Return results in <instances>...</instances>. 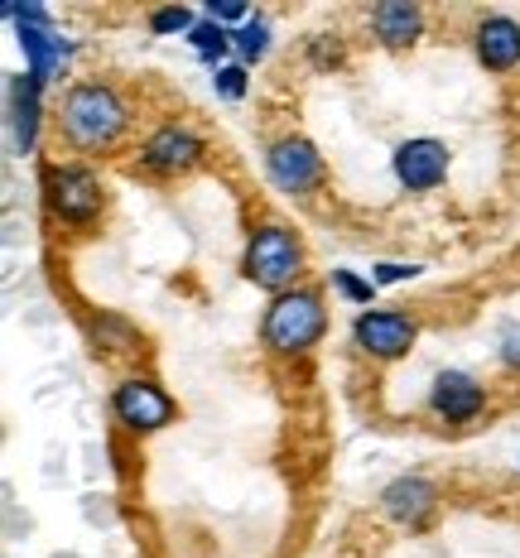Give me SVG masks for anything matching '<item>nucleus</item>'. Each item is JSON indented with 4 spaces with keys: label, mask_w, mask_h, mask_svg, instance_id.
<instances>
[{
    "label": "nucleus",
    "mask_w": 520,
    "mask_h": 558,
    "mask_svg": "<svg viewBox=\"0 0 520 558\" xmlns=\"http://www.w3.org/2000/svg\"><path fill=\"white\" fill-rule=\"evenodd\" d=\"M309 58H314V68H338L342 63V49L332 34H318V39H309Z\"/></svg>",
    "instance_id": "4be33fe9"
},
{
    "label": "nucleus",
    "mask_w": 520,
    "mask_h": 558,
    "mask_svg": "<svg viewBox=\"0 0 520 558\" xmlns=\"http://www.w3.org/2000/svg\"><path fill=\"white\" fill-rule=\"evenodd\" d=\"M92 337H97V347H107V352H141V332L131 328L125 318H116V313H101V318H92Z\"/></svg>",
    "instance_id": "dca6fc26"
},
{
    "label": "nucleus",
    "mask_w": 520,
    "mask_h": 558,
    "mask_svg": "<svg viewBox=\"0 0 520 558\" xmlns=\"http://www.w3.org/2000/svg\"><path fill=\"white\" fill-rule=\"evenodd\" d=\"M189 44L198 49V58H207V63H217V58H222V53L231 49V34H227L222 25H217V20H203V25L189 34Z\"/></svg>",
    "instance_id": "a211bd4d"
},
{
    "label": "nucleus",
    "mask_w": 520,
    "mask_h": 558,
    "mask_svg": "<svg viewBox=\"0 0 520 558\" xmlns=\"http://www.w3.org/2000/svg\"><path fill=\"white\" fill-rule=\"evenodd\" d=\"M430 410L438 418H448V424H468V418H477L487 410V390L468 371H438L430 386Z\"/></svg>",
    "instance_id": "9d476101"
},
{
    "label": "nucleus",
    "mask_w": 520,
    "mask_h": 558,
    "mask_svg": "<svg viewBox=\"0 0 520 558\" xmlns=\"http://www.w3.org/2000/svg\"><path fill=\"white\" fill-rule=\"evenodd\" d=\"M420 275V265H400V260H380L372 265V284H404V279Z\"/></svg>",
    "instance_id": "5701e85b"
},
{
    "label": "nucleus",
    "mask_w": 520,
    "mask_h": 558,
    "mask_svg": "<svg viewBox=\"0 0 520 558\" xmlns=\"http://www.w3.org/2000/svg\"><path fill=\"white\" fill-rule=\"evenodd\" d=\"M265 173H270V183L280 193H309L314 183L323 179V155L309 140H299V135H285V140H275L270 145V155H265Z\"/></svg>",
    "instance_id": "0eeeda50"
},
{
    "label": "nucleus",
    "mask_w": 520,
    "mask_h": 558,
    "mask_svg": "<svg viewBox=\"0 0 520 558\" xmlns=\"http://www.w3.org/2000/svg\"><path fill=\"white\" fill-rule=\"evenodd\" d=\"M380 510L404 530H424L438 510V486L424 482V476H396V482L380 492Z\"/></svg>",
    "instance_id": "9b49d317"
},
{
    "label": "nucleus",
    "mask_w": 520,
    "mask_h": 558,
    "mask_svg": "<svg viewBox=\"0 0 520 558\" xmlns=\"http://www.w3.org/2000/svg\"><path fill=\"white\" fill-rule=\"evenodd\" d=\"M207 15H213L217 25H222V20H231V25H237V20H241V25H246V20H251L241 0H222V5H217V0H213V5H207Z\"/></svg>",
    "instance_id": "393cba45"
},
{
    "label": "nucleus",
    "mask_w": 520,
    "mask_h": 558,
    "mask_svg": "<svg viewBox=\"0 0 520 558\" xmlns=\"http://www.w3.org/2000/svg\"><path fill=\"white\" fill-rule=\"evenodd\" d=\"M44 197H49V213L63 227H92L101 217V183L83 165L44 169Z\"/></svg>",
    "instance_id": "20e7f679"
},
{
    "label": "nucleus",
    "mask_w": 520,
    "mask_h": 558,
    "mask_svg": "<svg viewBox=\"0 0 520 558\" xmlns=\"http://www.w3.org/2000/svg\"><path fill=\"white\" fill-rule=\"evenodd\" d=\"M198 159H203V140L193 135L189 125H159V131L145 140V149H141V165L149 173H165V179L189 173Z\"/></svg>",
    "instance_id": "1a4fd4ad"
},
{
    "label": "nucleus",
    "mask_w": 520,
    "mask_h": 558,
    "mask_svg": "<svg viewBox=\"0 0 520 558\" xmlns=\"http://www.w3.org/2000/svg\"><path fill=\"white\" fill-rule=\"evenodd\" d=\"M39 97H44V83L34 73L10 77V145L20 155H29L34 135H39Z\"/></svg>",
    "instance_id": "f8f14e48"
},
{
    "label": "nucleus",
    "mask_w": 520,
    "mask_h": 558,
    "mask_svg": "<svg viewBox=\"0 0 520 558\" xmlns=\"http://www.w3.org/2000/svg\"><path fill=\"white\" fill-rule=\"evenodd\" d=\"M231 44H237V53H241V63H261L265 53H270V25L256 15V20H246L237 34H231Z\"/></svg>",
    "instance_id": "f3484780"
},
{
    "label": "nucleus",
    "mask_w": 520,
    "mask_h": 558,
    "mask_svg": "<svg viewBox=\"0 0 520 558\" xmlns=\"http://www.w3.org/2000/svg\"><path fill=\"white\" fill-rule=\"evenodd\" d=\"M111 414H116V424L131 428V434H155V428H165L173 418V400L155 380L131 376L111 390Z\"/></svg>",
    "instance_id": "423d86ee"
},
{
    "label": "nucleus",
    "mask_w": 520,
    "mask_h": 558,
    "mask_svg": "<svg viewBox=\"0 0 520 558\" xmlns=\"http://www.w3.org/2000/svg\"><path fill=\"white\" fill-rule=\"evenodd\" d=\"M323 332H328V308H323L318 289H289V294L270 299L261 318V342L275 356H304L309 347H318Z\"/></svg>",
    "instance_id": "f03ea898"
},
{
    "label": "nucleus",
    "mask_w": 520,
    "mask_h": 558,
    "mask_svg": "<svg viewBox=\"0 0 520 558\" xmlns=\"http://www.w3.org/2000/svg\"><path fill=\"white\" fill-rule=\"evenodd\" d=\"M414 337H420V323L400 308H366L352 323V342L376 362H400L414 347Z\"/></svg>",
    "instance_id": "39448f33"
},
{
    "label": "nucleus",
    "mask_w": 520,
    "mask_h": 558,
    "mask_svg": "<svg viewBox=\"0 0 520 558\" xmlns=\"http://www.w3.org/2000/svg\"><path fill=\"white\" fill-rule=\"evenodd\" d=\"M213 87H217V97H227V101H241V97H246V68H241V63H231V68H217Z\"/></svg>",
    "instance_id": "412c9836"
},
{
    "label": "nucleus",
    "mask_w": 520,
    "mask_h": 558,
    "mask_svg": "<svg viewBox=\"0 0 520 558\" xmlns=\"http://www.w3.org/2000/svg\"><path fill=\"white\" fill-rule=\"evenodd\" d=\"M241 270H246L251 284L270 289V294L280 299L294 289V279L304 275V241L280 222L256 227L246 241V255H241Z\"/></svg>",
    "instance_id": "7ed1b4c3"
},
{
    "label": "nucleus",
    "mask_w": 520,
    "mask_h": 558,
    "mask_svg": "<svg viewBox=\"0 0 520 558\" xmlns=\"http://www.w3.org/2000/svg\"><path fill=\"white\" fill-rule=\"evenodd\" d=\"M20 49L29 53V73L39 77V83H49V77L63 68V58L73 53V44L58 39L53 29H39V25H20Z\"/></svg>",
    "instance_id": "2eb2a0df"
},
{
    "label": "nucleus",
    "mask_w": 520,
    "mask_h": 558,
    "mask_svg": "<svg viewBox=\"0 0 520 558\" xmlns=\"http://www.w3.org/2000/svg\"><path fill=\"white\" fill-rule=\"evenodd\" d=\"M332 289H338L342 299H352V304H372V294H376L372 279H356L352 270H332Z\"/></svg>",
    "instance_id": "aec40b11"
},
{
    "label": "nucleus",
    "mask_w": 520,
    "mask_h": 558,
    "mask_svg": "<svg viewBox=\"0 0 520 558\" xmlns=\"http://www.w3.org/2000/svg\"><path fill=\"white\" fill-rule=\"evenodd\" d=\"M477 58L487 73H511L520 63V25L511 15H487L477 25Z\"/></svg>",
    "instance_id": "ddd939ff"
},
{
    "label": "nucleus",
    "mask_w": 520,
    "mask_h": 558,
    "mask_svg": "<svg viewBox=\"0 0 520 558\" xmlns=\"http://www.w3.org/2000/svg\"><path fill=\"white\" fill-rule=\"evenodd\" d=\"M149 29L155 34H193L198 25H193V10L169 5V10H155V15H149Z\"/></svg>",
    "instance_id": "6ab92c4d"
},
{
    "label": "nucleus",
    "mask_w": 520,
    "mask_h": 558,
    "mask_svg": "<svg viewBox=\"0 0 520 558\" xmlns=\"http://www.w3.org/2000/svg\"><path fill=\"white\" fill-rule=\"evenodd\" d=\"M396 179H400V189H410V193L438 189V183L448 179V145L444 140H430V135L404 140L396 149Z\"/></svg>",
    "instance_id": "6e6552de"
},
{
    "label": "nucleus",
    "mask_w": 520,
    "mask_h": 558,
    "mask_svg": "<svg viewBox=\"0 0 520 558\" xmlns=\"http://www.w3.org/2000/svg\"><path fill=\"white\" fill-rule=\"evenodd\" d=\"M496 352L511 371H520V323H506L501 337H496Z\"/></svg>",
    "instance_id": "b1692460"
},
{
    "label": "nucleus",
    "mask_w": 520,
    "mask_h": 558,
    "mask_svg": "<svg viewBox=\"0 0 520 558\" xmlns=\"http://www.w3.org/2000/svg\"><path fill=\"white\" fill-rule=\"evenodd\" d=\"M125 121H131V111L107 83H77L63 97V111H58V125L77 149H111L121 140Z\"/></svg>",
    "instance_id": "f257e3e1"
},
{
    "label": "nucleus",
    "mask_w": 520,
    "mask_h": 558,
    "mask_svg": "<svg viewBox=\"0 0 520 558\" xmlns=\"http://www.w3.org/2000/svg\"><path fill=\"white\" fill-rule=\"evenodd\" d=\"M372 29L386 49H404V44L420 39L424 15H420V5H410V0H386V5L372 10Z\"/></svg>",
    "instance_id": "4468645a"
}]
</instances>
